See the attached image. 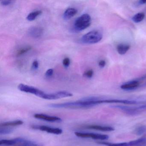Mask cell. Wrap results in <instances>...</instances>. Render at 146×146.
I'll use <instances>...</instances> for the list:
<instances>
[{
	"label": "cell",
	"mask_w": 146,
	"mask_h": 146,
	"mask_svg": "<svg viewBox=\"0 0 146 146\" xmlns=\"http://www.w3.org/2000/svg\"><path fill=\"white\" fill-rule=\"evenodd\" d=\"M0 145L6 146H42L39 143L22 138L1 140L0 141Z\"/></svg>",
	"instance_id": "1"
},
{
	"label": "cell",
	"mask_w": 146,
	"mask_h": 146,
	"mask_svg": "<svg viewBox=\"0 0 146 146\" xmlns=\"http://www.w3.org/2000/svg\"><path fill=\"white\" fill-rule=\"evenodd\" d=\"M103 35L98 30H93L88 32L82 36L81 41L86 44H93L98 43L102 40Z\"/></svg>",
	"instance_id": "2"
},
{
	"label": "cell",
	"mask_w": 146,
	"mask_h": 146,
	"mask_svg": "<svg viewBox=\"0 0 146 146\" xmlns=\"http://www.w3.org/2000/svg\"><path fill=\"white\" fill-rule=\"evenodd\" d=\"M91 23V17L89 14L85 13L76 19L74 22L73 27L76 31H81L88 28Z\"/></svg>",
	"instance_id": "3"
},
{
	"label": "cell",
	"mask_w": 146,
	"mask_h": 146,
	"mask_svg": "<svg viewBox=\"0 0 146 146\" xmlns=\"http://www.w3.org/2000/svg\"><path fill=\"white\" fill-rule=\"evenodd\" d=\"M18 88L22 92L32 94L43 99H45V96L46 94L37 88L29 86L23 84H19L18 86Z\"/></svg>",
	"instance_id": "4"
},
{
	"label": "cell",
	"mask_w": 146,
	"mask_h": 146,
	"mask_svg": "<svg viewBox=\"0 0 146 146\" xmlns=\"http://www.w3.org/2000/svg\"><path fill=\"white\" fill-rule=\"evenodd\" d=\"M75 135L78 137L83 138H91L95 140H105L109 138L108 135L98 133H89V132H75Z\"/></svg>",
	"instance_id": "5"
},
{
	"label": "cell",
	"mask_w": 146,
	"mask_h": 146,
	"mask_svg": "<svg viewBox=\"0 0 146 146\" xmlns=\"http://www.w3.org/2000/svg\"><path fill=\"white\" fill-rule=\"evenodd\" d=\"M73 96L72 93L66 91H60L55 93L46 94L45 100H54L61 98L71 97Z\"/></svg>",
	"instance_id": "6"
},
{
	"label": "cell",
	"mask_w": 146,
	"mask_h": 146,
	"mask_svg": "<svg viewBox=\"0 0 146 146\" xmlns=\"http://www.w3.org/2000/svg\"><path fill=\"white\" fill-rule=\"evenodd\" d=\"M32 128L35 129H38L42 131H46L48 133L55 135H60L62 133V130L60 128H54L46 125H34Z\"/></svg>",
	"instance_id": "7"
},
{
	"label": "cell",
	"mask_w": 146,
	"mask_h": 146,
	"mask_svg": "<svg viewBox=\"0 0 146 146\" xmlns=\"http://www.w3.org/2000/svg\"><path fill=\"white\" fill-rule=\"evenodd\" d=\"M34 117L37 119L44 120L50 122H60L62 119L59 117L50 116L42 113H36L34 115Z\"/></svg>",
	"instance_id": "8"
},
{
	"label": "cell",
	"mask_w": 146,
	"mask_h": 146,
	"mask_svg": "<svg viewBox=\"0 0 146 146\" xmlns=\"http://www.w3.org/2000/svg\"><path fill=\"white\" fill-rule=\"evenodd\" d=\"M28 34L30 36L35 38H39L43 33V30L40 27H32L28 30Z\"/></svg>",
	"instance_id": "9"
},
{
	"label": "cell",
	"mask_w": 146,
	"mask_h": 146,
	"mask_svg": "<svg viewBox=\"0 0 146 146\" xmlns=\"http://www.w3.org/2000/svg\"><path fill=\"white\" fill-rule=\"evenodd\" d=\"M140 82L137 80H133L123 84L120 86L122 90H130L136 89L140 86Z\"/></svg>",
	"instance_id": "10"
},
{
	"label": "cell",
	"mask_w": 146,
	"mask_h": 146,
	"mask_svg": "<svg viewBox=\"0 0 146 146\" xmlns=\"http://www.w3.org/2000/svg\"><path fill=\"white\" fill-rule=\"evenodd\" d=\"M87 129L96 130L100 131H111L114 130V128L109 126H102V125H87L85 127Z\"/></svg>",
	"instance_id": "11"
},
{
	"label": "cell",
	"mask_w": 146,
	"mask_h": 146,
	"mask_svg": "<svg viewBox=\"0 0 146 146\" xmlns=\"http://www.w3.org/2000/svg\"><path fill=\"white\" fill-rule=\"evenodd\" d=\"M77 9L74 8H68L65 11L63 18L65 20H68L75 16L77 13Z\"/></svg>",
	"instance_id": "12"
},
{
	"label": "cell",
	"mask_w": 146,
	"mask_h": 146,
	"mask_svg": "<svg viewBox=\"0 0 146 146\" xmlns=\"http://www.w3.org/2000/svg\"><path fill=\"white\" fill-rule=\"evenodd\" d=\"M130 48V46L128 44H119L117 46V52L120 55H123L126 53Z\"/></svg>",
	"instance_id": "13"
},
{
	"label": "cell",
	"mask_w": 146,
	"mask_h": 146,
	"mask_svg": "<svg viewBox=\"0 0 146 146\" xmlns=\"http://www.w3.org/2000/svg\"><path fill=\"white\" fill-rule=\"evenodd\" d=\"M23 124V122L21 120H14L10 122H4L0 124L1 127H8V126H15L22 125Z\"/></svg>",
	"instance_id": "14"
},
{
	"label": "cell",
	"mask_w": 146,
	"mask_h": 146,
	"mask_svg": "<svg viewBox=\"0 0 146 146\" xmlns=\"http://www.w3.org/2000/svg\"><path fill=\"white\" fill-rule=\"evenodd\" d=\"M97 143L106 146H131L129 142L128 143H113L107 142L98 141Z\"/></svg>",
	"instance_id": "15"
},
{
	"label": "cell",
	"mask_w": 146,
	"mask_h": 146,
	"mask_svg": "<svg viewBox=\"0 0 146 146\" xmlns=\"http://www.w3.org/2000/svg\"><path fill=\"white\" fill-rule=\"evenodd\" d=\"M42 13V11L40 10L32 12L28 15L26 17V19L29 21H34L35 20L37 17L41 15Z\"/></svg>",
	"instance_id": "16"
},
{
	"label": "cell",
	"mask_w": 146,
	"mask_h": 146,
	"mask_svg": "<svg viewBox=\"0 0 146 146\" xmlns=\"http://www.w3.org/2000/svg\"><path fill=\"white\" fill-rule=\"evenodd\" d=\"M145 14L143 13H138L132 17V20L134 23H138L142 21L145 18Z\"/></svg>",
	"instance_id": "17"
},
{
	"label": "cell",
	"mask_w": 146,
	"mask_h": 146,
	"mask_svg": "<svg viewBox=\"0 0 146 146\" xmlns=\"http://www.w3.org/2000/svg\"><path fill=\"white\" fill-rule=\"evenodd\" d=\"M31 48H32V47L30 46H27L22 48L19 49L17 52V56H18V57L21 56V55L25 54L27 53V52L29 51L31 49Z\"/></svg>",
	"instance_id": "18"
},
{
	"label": "cell",
	"mask_w": 146,
	"mask_h": 146,
	"mask_svg": "<svg viewBox=\"0 0 146 146\" xmlns=\"http://www.w3.org/2000/svg\"><path fill=\"white\" fill-rule=\"evenodd\" d=\"M146 131V126L141 125L137 127L135 129V133L137 135H141Z\"/></svg>",
	"instance_id": "19"
},
{
	"label": "cell",
	"mask_w": 146,
	"mask_h": 146,
	"mask_svg": "<svg viewBox=\"0 0 146 146\" xmlns=\"http://www.w3.org/2000/svg\"><path fill=\"white\" fill-rule=\"evenodd\" d=\"M13 130L9 128H1L0 129V134L1 135H7L13 132Z\"/></svg>",
	"instance_id": "20"
},
{
	"label": "cell",
	"mask_w": 146,
	"mask_h": 146,
	"mask_svg": "<svg viewBox=\"0 0 146 146\" xmlns=\"http://www.w3.org/2000/svg\"><path fill=\"white\" fill-rule=\"evenodd\" d=\"M94 75V71L92 70H89L84 72L83 76L87 78H90L93 77Z\"/></svg>",
	"instance_id": "21"
},
{
	"label": "cell",
	"mask_w": 146,
	"mask_h": 146,
	"mask_svg": "<svg viewBox=\"0 0 146 146\" xmlns=\"http://www.w3.org/2000/svg\"><path fill=\"white\" fill-rule=\"evenodd\" d=\"M70 64V60L69 58H66L63 60V64L65 67L67 68V67H69Z\"/></svg>",
	"instance_id": "22"
},
{
	"label": "cell",
	"mask_w": 146,
	"mask_h": 146,
	"mask_svg": "<svg viewBox=\"0 0 146 146\" xmlns=\"http://www.w3.org/2000/svg\"><path fill=\"white\" fill-rule=\"evenodd\" d=\"M14 1H1V4L4 6H7L13 4Z\"/></svg>",
	"instance_id": "23"
},
{
	"label": "cell",
	"mask_w": 146,
	"mask_h": 146,
	"mask_svg": "<svg viewBox=\"0 0 146 146\" xmlns=\"http://www.w3.org/2000/svg\"><path fill=\"white\" fill-rule=\"evenodd\" d=\"M135 108L136 110H137L139 112H140L141 111L146 110V104H143L141 106H140L138 107H135Z\"/></svg>",
	"instance_id": "24"
},
{
	"label": "cell",
	"mask_w": 146,
	"mask_h": 146,
	"mask_svg": "<svg viewBox=\"0 0 146 146\" xmlns=\"http://www.w3.org/2000/svg\"><path fill=\"white\" fill-rule=\"evenodd\" d=\"M54 73V70L53 69H50L46 71L45 73V76L46 77L49 78L52 76Z\"/></svg>",
	"instance_id": "25"
},
{
	"label": "cell",
	"mask_w": 146,
	"mask_h": 146,
	"mask_svg": "<svg viewBox=\"0 0 146 146\" xmlns=\"http://www.w3.org/2000/svg\"><path fill=\"white\" fill-rule=\"evenodd\" d=\"M39 66V63L37 60H35L33 62L32 64V68L33 70H36L38 69Z\"/></svg>",
	"instance_id": "26"
},
{
	"label": "cell",
	"mask_w": 146,
	"mask_h": 146,
	"mask_svg": "<svg viewBox=\"0 0 146 146\" xmlns=\"http://www.w3.org/2000/svg\"><path fill=\"white\" fill-rule=\"evenodd\" d=\"M98 65L99 66H100V68H103L105 67V66L106 65V62L105 60H100L99 61V63H98Z\"/></svg>",
	"instance_id": "27"
},
{
	"label": "cell",
	"mask_w": 146,
	"mask_h": 146,
	"mask_svg": "<svg viewBox=\"0 0 146 146\" xmlns=\"http://www.w3.org/2000/svg\"><path fill=\"white\" fill-rule=\"evenodd\" d=\"M138 3L139 5H144V4H146V0H141L138 1Z\"/></svg>",
	"instance_id": "28"
}]
</instances>
